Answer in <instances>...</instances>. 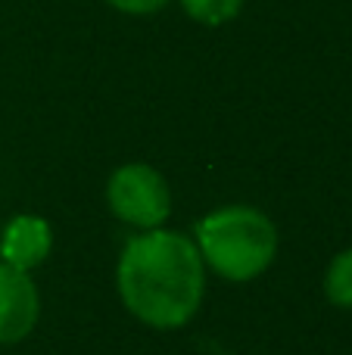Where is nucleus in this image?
I'll return each mask as SVG.
<instances>
[{
	"label": "nucleus",
	"mask_w": 352,
	"mask_h": 355,
	"mask_svg": "<svg viewBox=\"0 0 352 355\" xmlns=\"http://www.w3.org/2000/svg\"><path fill=\"white\" fill-rule=\"evenodd\" d=\"M116 284L137 321L156 331H175L203 306L206 262L187 234L153 227L125 243Z\"/></svg>",
	"instance_id": "obj_1"
},
{
	"label": "nucleus",
	"mask_w": 352,
	"mask_h": 355,
	"mask_svg": "<svg viewBox=\"0 0 352 355\" xmlns=\"http://www.w3.org/2000/svg\"><path fill=\"white\" fill-rule=\"evenodd\" d=\"M197 250L225 281H253L278 256V227L253 206H222L197 221Z\"/></svg>",
	"instance_id": "obj_2"
},
{
	"label": "nucleus",
	"mask_w": 352,
	"mask_h": 355,
	"mask_svg": "<svg viewBox=\"0 0 352 355\" xmlns=\"http://www.w3.org/2000/svg\"><path fill=\"white\" fill-rule=\"evenodd\" d=\"M106 202L118 221L141 231H153L162 227V221L172 212V190L153 166L128 162L112 172L106 184Z\"/></svg>",
	"instance_id": "obj_3"
},
{
	"label": "nucleus",
	"mask_w": 352,
	"mask_h": 355,
	"mask_svg": "<svg viewBox=\"0 0 352 355\" xmlns=\"http://www.w3.org/2000/svg\"><path fill=\"white\" fill-rule=\"evenodd\" d=\"M41 296L28 271L0 262V343H19L37 324Z\"/></svg>",
	"instance_id": "obj_4"
},
{
	"label": "nucleus",
	"mask_w": 352,
	"mask_h": 355,
	"mask_svg": "<svg viewBox=\"0 0 352 355\" xmlns=\"http://www.w3.org/2000/svg\"><path fill=\"white\" fill-rule=\"evenodd\" d=\"M50 250H53V231L37 215H16L0 231V256L12 268H37L50 256Z\"/></svg>",
	"instance_id": "obj_5"
},
{
	"label": "nucleus",
	"mask_w": 352,
	"mask_h": 355,
	"mask_svg": "<svg viewBox=\"0 0 352 355\" xmlns=\"http://www.w3.org/2000/svg\"><path fill=\"white\" fill-rule=\"evenodd\" d=\"M324 293L337 309H352V250H343L331 259L324 271Z\"/></svg>",
	"instance_id": "obj_6"
},
{
	"label": "nucleus",
	"mask_w": 352,
	"mask_h": 355,
	"mask_svg": "<svg viewBox=\"0 0 352 355\" xmlns=\"http://www.w3.org/2000/svg\"><path fill=\"white\" fill-rule=\"evenodd\" d=\"M181 6L200 25H225L243 10V0H181Z\"/></svg>",
	"instance_id": "obj_7"
},
{
	"label": "nucleus",
	"mask_w": 352,
	"mask_h": 355,
	"mask_svg": "<svg viewBox=\"0 0 352 355\" xmlns=\"http://www.w3.org/2000/svg\"><path fill=\"white\" fill-rule=\"evenodd\" d=\"M109 6L122 12H131V16H147V12H156L168 3V0H106Z\"/></svg>",
	"instance_id": "obj_8"
}]
</instances>
